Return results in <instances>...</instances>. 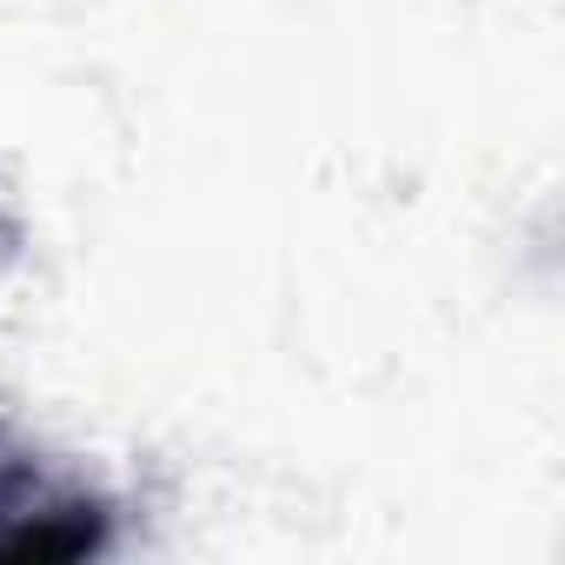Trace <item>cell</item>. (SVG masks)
<instances>
[{
  "instance_id": "obj_1",
  "label": "cell",
  "mask_w": 565,
  "mask_h": 565,
  "mask_svg": "<svg viewBox=\"0 0 565 565\" xmlns=\"http://www.w3.org/2000/svg\"><path fill=\"white\" fill-rule=\"evenodd\" d=\"M114 539V505L54 479L0 426V558H94Z\"/></svg>"
}]
</instances>
